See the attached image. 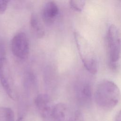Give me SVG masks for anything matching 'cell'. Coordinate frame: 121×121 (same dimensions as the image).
<instances>
[{
    "instance_id": "cell-1",
    "label": "cell",
    "mask_w": 121,
    "mask_h": 121,
    "mask_svg": "<svg viewBox=\"0 0 121 121\" xmlns=\"http://www.w3.org/2000/svg\"><path fill=\"white\" fill-rule=\"evenodd\" d=\"M94 98L98 107L104 110L114 108L119 103L121 94L120 88L113 82L104 80L97 86Z\"/></svg>"
},
{
    "instance_id": "cell-2",
    "label": "cell",
    "mask_w": 121,
    "mask_h": 121,
    "mask_svg": "<svg viewBox=\"0 0 121 121\" xmlns=\"http://www.w3.org/2000/svg\"><path fill=\"white\" fill-rule=\"evenodd\" d=\"M106 45L109 65L115 69L121 56V34L114 25H111L108 29Z\"/></svg>"
},
{
    "instance_id": "cell-3",
    "label": "cell",
    "mask_w": 121,
    "mask_h": 121,
    "mask_svg": "<svg viewBox=\"0 0 121 121\" xmlns=\"http://www.w3.org/2000/svg\"><path fill=\"white\" fill-rule=\"evenodd\" d=\"M74 37L79 55L84 67L89 73L95 74L97 71V61L90 44L78 32L74 33Z\"/></svg>"
},
{
    "instance_id": "cell-4",
    "label": "cell",
    "mask_w": 121,
    "mask_h": 121,
    "mask_svg": "<svg viewBox=\"0 0 121 121\" xmlns=\"http://www.w3.org/2000/svg\"><path fill=\"white\" fill-rule=\"evenodd\" d=\"M0 82L5 91L13 100L17 98V94L9 61L5 57L0 58Z\"/></svg>"
},
{
    "instance_id": "cell-5",
    "label": "cell",
    "mask_w": 121,
    "mask_h": 121,
    "mask_svg": "<svg viewBox=\"0 0 121 121\" xmlns=\"http://www.w3.org/2000/svg\"><path fill=\"white\" fill-rule=\"evenodd\" d=\"M52 112L56 121H84L80 111L73 110L63 103H58L54 105Z\"/></svg>"
},
{
    "instance_id": "cell-6",
    "label": "cell",
    "mask_w": 121,
    "mask_h": 121,
    "mask_svg": "<svg viewBox=\"0 0 121 121\" xmlns=\"http://www.w3.org/2000/svg\"><path fill=\"white\" fill-rule=\"evenodd\" d=\"M11 48L13 54L20 59L27 58L29 52V44L26 35L22 32L17 34L12 38Z\"/></svg>"
},
{
    "instance_id": "cell-7",
    "label": "cell",
    "mask_w": 121,
    "mask_h": 121,
    "mask_svg": "<svg viewBox=\"0 0 121 121\" xmlns=\"http://www.w3.org/2000/svg\"><path fill=\"white\" fill-rule=\"evenodd\" d=\"M59 13L57 5L53 1H50L44 5L42 11V18L44 22L50 24L53 23Z\"/></svg>"
},
{
    "instance_id": "cell-8",
    "label": "cell",
    "mask_w": 121,
    "mask_h": 121,
    "mask_svg": "<svg viewBox=\"0 0 121 121\" xmlns=\"http://www.w3.org/2000/svg\"><path fill=\"white\" fill-rule=\"evenodd\" d=\"M30 25L33 33L36 37L40 38L44 35V30L42 24L36 15L33 14L30 17Z\"/></svg>"
},
{
    "instance_id": "cell-9",
    "label": "cell",
    "mask_w": 121,
    "mask_h": 121,
    "mask_svg": "<svg viewBox=\"0 0 121 121\" xmlns=\"http://www.w3.org/2000/svg\"><path fill=\"white\" fill-rule=\"evenodd\" d=\"M35 104L40 112L52 106L50 98L46 94H40L37 95L35 99Z\"/></svg>"
},
{
    "instance_id": "cell-10",
    "label": "cell",
    "mask_w": 121,
    "mask_h": 121,
    "mask_svg": "<svg viewBox=\"0 0 121 121\" xmlns=\"http://www.w3.org/2000/svg\"><path fill=\"white\" fill-rule=\"evenodd\" d=\"M80 93L83 101L86 104H90L92 100V87L88 82H84L81 87Z\"/></svg>"
},
{
    "instance_id": "cell-11",
    "label": "cell",
    "mask_w": 121,
    "mask_h": 121,
    "mask_svg": "<svg viewBox=\"0 0 121 121\" xmlns=\"http://www.w3.org/2000/svg\"><path fill=\"white\" fill-rule=\"evenodd\" d=\"M0 121H15L14 113L10 108L0 106Z\"/></svg>"
},
{
    "instance_id": "cell-12",
    "label": "cell",
    "mask_w": 121,
    "mask_h": 121,
    "mask_svg": "<svg viewBox=\"0 0 121 121\" xmlns=\"http://www.w3.org/2000/svg\"><path fill=\"white\" fill-rule=\"evenodd\" d=\"M85 0H70V5L74 10L81 12L82 11L85 5Z\"/></svg>"
},
{
    "instance_id": "cell-13",
    "label": "cell",
    "mask_w": 121,
    "mask_h": 121,
    "mask_svg": "<svg viewBox=\"0 0 121 121\" xmlns=\"http://www.w3.org/2000/svg\"><path fill=\"white\" fill-rule=\"evenodd\" d=\"M8 0H0V14L3 13L6 10Z\"/></svg>"
},
{
    "instance_id": "cell-14",
    "label": "cell",
    "mask_w": 121,
    "mask_h": 121,
    "mask_svg": "<svg viewBox=\"0 0 121 121\" xmlns=\"http://www.w3.org/2000/svg\"><path fill=\"white\" fill-rule=\"evenodd\" d=\"M16 121H24V119L23 117H20Z\"/></svg>"
},
{
    "instance_id": "cell-15",
    "label": "cell",
    "mask_w": 121,
    "mask_h": 121,
    "mask_svg": "<svg viewBox=\"0 0 121 121\" xmlns=\"http://www.w3.org/2000/svg\"><path fill=\"white\" fill-rule=\"evenodd\" d=\"M117 121H121V119H119V120H117Z\"/></svg>"
}]
</instances>
